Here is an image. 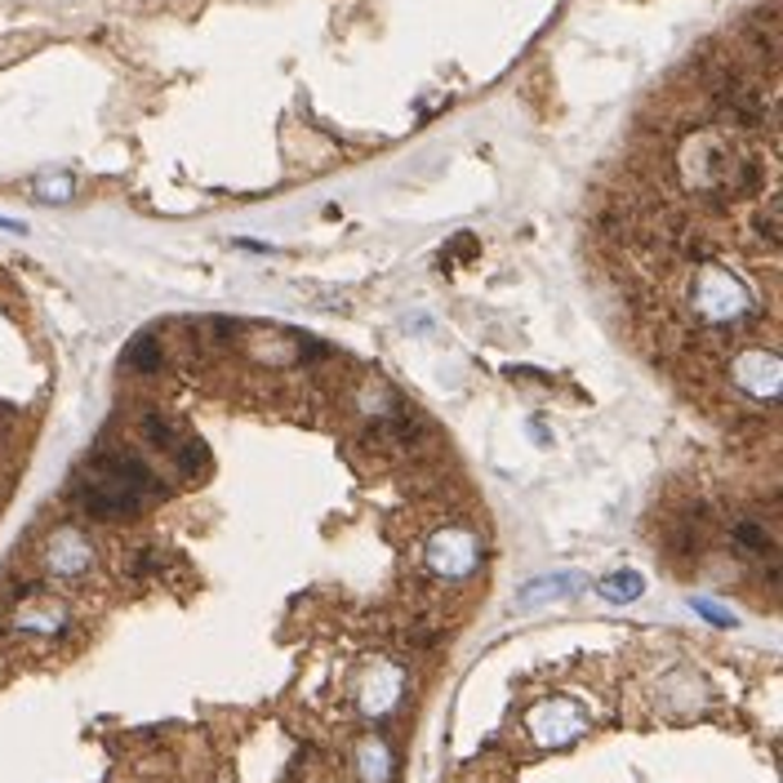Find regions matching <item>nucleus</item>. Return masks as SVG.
Instances as JSON below:
<instances>
[{"label": "nucleus", "instance_id": "obj_1", "mask_svg": "<svg viewBox=\"0 0 783 783\" xmlns=\"http://www.w3.org/2000/svg\"><path fill=\"white\" fill-rule=\"evenodd\" d=\"M161 495V481L157 472L147 468L142 459L134 455H112V459H98L94 472L80 481L76 499L89 517L98 521H121V517H134L142 512V504H152Z\"/></svg>", "mask_w": 783, "mask_h": 783}, {"label": "nucleus", "instance_id": "obj_2", "mask_svg": "<svg viewBox=\"0 0 783 783\" xmlns=\"http://www.w3.org/2000/svg\"><path fill=\"white\" fill-rule=\"evenodd\" d=\"M748 285L725 268H699L691 281V312L708 325H730L748 312Z\"/></svg>", "mask_w": 783, "mask_h": 783}, {"label": "nucleus", "instance_id": "obj_3", "mask_svg": "<svg viewBox=\"0 0 783 783\" xmlns=\"http://www.w3.org/2000/svg\"><path fill=\"white\" fill-rule=\"evenodd\" d=\"M476 566V538L459 525H446L427 538V570L440 579H463Z\"/></svg>", "mask_w": 783, "mask_h": 783}, {"label": "nucleus", "instance_id": "obj_4", "mask_svg": "<svg viewBox=\"0 0 783 783\" xmlns=\"http://www.w3.org/2000/svg\"><path fill=\"white\" fill-rule=\"evenodd\" d=\"M779 378H783V365H779V352L770 348V343H761V348H748L739 361H734V383H739L748 397H757L761 406H774Z\"/></svg>", "mask_w": 783, "mask_h": 783}, {"label": "nucleus", "instance_id": "obj_5", "mask_svg": "<svg viewBox=\"0 0 783 783\" xmlns=\"http://www.w3.org/2000/svg\"><path fill=\"white\" fill-rule=\"evenodd\" d=\"M583 725H587L583 712H579L574 704H566V699H552V704H544V708H534V712H530V734H534V739L544 744V748L570 744Z\"/></svg>", "mask_w": 783, "mask_h": 783}, {"label": "nucleus", "instance_id": "obj_6", "mask_svg": "<svg viewBox=\"0 0 783 783\" xmlns=\"http://www.w3.org/2000/svg\"><path fill=\"white\" fill-rule=\"evenodd\" d=\"M45 566L63 574V579H76L94 566V548H89V538L80 530H59L54 538H49V548H45Z\"/></svg>", "mask_w": 783, "mask_h": 783}, {"label": "nucleus", "instance_id": "obj_7", "mask_svg": "<svg viewBox=\"0 0 783 783\" xmlns=\"http://www.w3.org/2000/svg\"><path fill=\"white\" fill-rule=\"evenodd\" d=\"M397 695H401V668H391V663H378V668L361 681V708H365V717L391 712Z\"/></svg>", "mask_w": 783, "mask_h": 783}, {"label": "nucleus", "instance_id": "obj_8", "mask_svg": "<svg viewBox=\"0 0 783 783\" xmlns=\"http://www.w3.org/2000/svg\"><path fill=\"white\" fill-rule=\"evenodd\" d=\"M730 544H734V552H739L744 561H770V557H774V538H770V530H766L757 517L734 521Z\"/></svg>", "mask_w": 783, "mask_h": 783}, {"label": "nucleus", "instance_id": "obj_9", "mask_svg": "<svg viewBox=\"0 0 783 783\" xmlns=\"http://www.w3.org/2000/svg\"><path fill=\"white\" fill-rule=\"evenodd\" d=\"M357 770L365 783H387L391 779V748L383 739H365L357 748Z\"/></svg>", "mask_w": 783, "mask_h": 783}, {"label": "nucleus", "instance_id": "obj_10", "mask_svg": "<svg viewBox=\"0 0 783 783\" xmlns=\"http://www.w3.org/2000/svg\"><path fill=\"white\" fill-rule=\"evenodd\" d=\"M574 587H583V579H579V574H552V579H538V583H530L525 593H521V606L552 601V597H561V593H574Z\"/></svg>", "mask_w": 783, "mask_h": 783}, {"label": "nucleus", "instance_id": "obj_11", "mask_svg": "<svg viewBox=\"0 0 783 783\" xmlns=\"http://www.w3.org/2000/svg\"><path fill=\"white\" fill-rule=\"evenodd\" d=\"M125 365H129V370H142V374L161 370V343H157L152 334H138V338L129 343V352H125Z\"/></svg>", "mask_w": 783, "mask_h": 783}, {"label": "nucleus", "instance_id": "obj_12", "mask_svg": "<svg viewBox=\"0 0 783 783\" xmlns=\"http://www.w3.org/2000/svg\"><path fill=\"white\" fill-rule=\"evenodd\" d=\"M642 587H646V579H642V574L619 570V574H610V579L601 583V597H606V601H614V606H623V601H632V597H642Z\"/></svg>", "mask_w": 783, "mask_h": 783}, {"label": "nucleus", "instance_id": "obj_13", "mask_svg": "<svg viewBox=\"0 0 783 783\" xmlns=\"http://www.w3.org/2000/svg\"><path fill=\"white\" fill-rule=\"evenodd\" d=\"M36 196H45V201H67V196H72V178H40Z\"/></svg>", "mask_w": 783, "mask_h": 783}, {"label": "nucleus", "instance_id": "obj_14", "mask_svg": "<svg viewBox=\"0 0 783 783\" xmlns=\"http://www.w3.org/2000/svg\"><path fill=\"white\" fill-rule=\"evenodd\" d=\"M695 610H699L708 623H717V627H734V614H725V610L712 606V601H695Z\"/></svg>", "mask_w": 783, "mask_h": 783}, {"label": "nucleus", "instance_id": "obj_15", "mask_svg": "<svg viewBox=\"0 0 783 783\" xmlns=\"http://www.w3.org/2000/svg\"><path fill=\"white\" fill-rule=\"evenodd\" d=\"M0 227H5V232H18V236L27 232V223H18V219H0Z\"/></svg>", "mask_w": 783, "mask_h": 783}]
</instances>
